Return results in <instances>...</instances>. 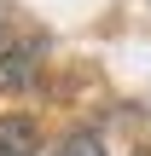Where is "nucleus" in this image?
I'll list each match as a JSON object with an SVG mask.
<instances>
[{
  "instance_id": "nucleus-1",
  "label": "nucleus",
  "mask_w": 151,
  "mask_h": 156,
  "mask_svg": "<svg viewBox=\"0 0 151 156\" xmlns=\"http://www.w3.org/2000/svg\"><path fill=\"white\" fill-rule=\"evenodd\" d=\"M41 151V127L29 116H0V156H35Z\"/></svg>"
},
{
  "instance_id": "nucleus-2",
  "label": "nucleus",
  "mask_w": 151,
  "mask_h": 156,
  "mask_svg": "<svg viewBox=\"0 0 151 156\" xmlns=\"http://www.w3.org/2000/svg\"><path fill=\"white\" fill-rule=\"evenodd\" d=\"M58 156H105V145H99L93 133H70V139L58 145Z\"/></svg>"
}]
</instances>
